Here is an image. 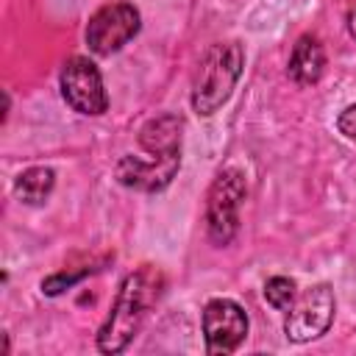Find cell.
I'll return each mask as SVG.
<instances>
[{
  "instance_id": "obj_1",
  "label": "cell",
  "mask_w": 356,
  "mask_h": 356,
  "mask_svg": "<svg viewBox=\"0 0 356 356\" xmlns=\"http://www.w3.org/2000/svg\"><path fill=\"white\" fill-rule=\"evenodd\" d=\"M161 289H164V275L153 264H142L139 270L128 273L120 284V292L114 298L106 323L97 331V350L108 356L122 353L139 334L150 309L159 303Z\"/></svg>"
},
{
  "instance_id": "obj_2",
  "label": "cell",
  "mask_w": 356,
  "mask_h": 356,
  "mask_svg": "<svg viewBox=\"0 0 356 356\" xmlns=\"http://www.w3.org/2000/svg\"><path fill=\"white\" fill-rule=\"evenodd\" d=\"M245 70V50L239 42H217L197 61L192 81V108L200 117H211L228 103Z\"/></svg>"
},
{
  "instance_id": "obj_3",
  "label": "cell",
  "mask_w": 356,
  "mask_h": 356,
  "mask_svg": "<svg viewBox=\"0 0 356 356\" xmlns=\"http://www.w3.org/2000/svg\"><path fill=\"white\" fill-rule=\"evenodd\" d=\"M248 195L245 172L236 167H225L214 175L206 195V234L217 248L231 245L239 234V209Z\"/></svg>"
},
{
  "instance_id": "obj_4",
  "label": "cell",
  "mask_w": 356,
  "mask_h": 356,
  "mask_svg": "<svg viewBox=\"0 0 356 356\" xmlns=\"http://www.w3.org/2000/svg\"><path fill=\"white\" fill-rule=\"evenodd\" d=\"M334 312H337V300H334V289L328 284H314V286L303 289L286 312V320H284L286 339L295 345L320 339L331 328Z\"/></svg>"
},
{
  "instance_id": "obj_5",
  "label": "cell",
  "mask_w": 356,
  "mask_h": 356,
  "mask_svg": "<svg viewBox=\"0 0 356 356\" xmlns=\"http://www.w3.org/2000/svg\"><path fill=\"white\" fill-rule=\"evenodd\" d=\"M139 28L142 17L134 3H106L86 22V44L95 56H111L120 47H125L139 33Z\"/></svg>"
},
{
  "instance_id": "obj_6",
  "label": "cell",
  "mask_w": 356,
  "mask_h": 356,
  "mask_svg": "<svg viewBox=\"0 0 356 356\" xmlns=\"http://www.w3.org/2000/svg\"><path fill=\"white\" fill-rule=\"evenodd\" d=\"M61 97L67 106L86 117H100L108 108V95L103 86V75L97 64L86 56H70L58 75Z\"/></svg>"
},
{
  "instance_id": "obj_7",
  "label": "cell",
  "mask_w": 356,
  "mask_h": 356,
  "mask_svg": "<svg viewBox=\"0 0 356 356\" xmlns=\"http://www.w3.org/2000/svg\"><path fill=\"white\" fill-rule=\"evenodd\" d=\"M203 339L209 356L234 353L248 337V314L231 298H211L203 306Z\"/></svg>"
},
{
  "instance_id": "obj_8",
  "label": "cell",
  "mask_w": 356,
  "mask_h": 356,
  "mask_svg": "<svg viewBox=\"0 0 356 356\" xmlns=\"http://www.w3.org/2000/svg\"><path fill=\"white\" fill-rule=\"evenodd\" d=\"M181 167V153L172 156H150V159H139V156H122L114 167V175L122 186L136 189V192H159L164 189L175 172Z\"/></svg>"
},
{
  "instance_id": "obj_9",
  "label": "cell",
  "mask_w": 356,
  "mask_h": 356,
  "mask_svg": "<svg viewBox=\"0 0 356 356\" xmlns=\"http://www.w3.org/2000/svg\"><path fill=\"white\" fill-rule=\"evenodd\" d=\"M286 72L298 86H314L323 78V72H325V47L314 33H303L295 42Z\"/></svg>"
},
{
  "instance_id": "obj_10",
  "label": "cell",
  "mask_w": 356,
  "mask_h": 356,
  "mask_svg": "<svg viewBox=\"0 0 356 356\" xmlns=\"http://www.w3.org/2000/svg\"><path fill=\"white\" fill-rule=\"evenodd\" d=\"M181 131H184V120L178 114H159L139 128L136 139L139 147L150 156H172L181 153Z\"/></svg>"
},
{
  "instance_id": "obj_11",
  "label": "cell",
  "mask_w": 356,
  "mask_h": 356,
  "mask_svg": "<svg viewBox=\"0 0 356 356\" xmlns=\"http://www.w3.org/2000/svg\"><path fill=\"white\" fill-rule=\"evenodd\" d=\"M53 186H56V172L50 167H28L25 172L17 175L14 195H17V200L36 206V203L47 200V195L53 192Z\"/></svg>"
},
{
  "instance_id": "obj_12",
  "label": "cell",
  "mask_w": 356,
  "mask_h": 356,
  "mask_svg": "<svg viewBox=\"0 0 356 356\" xmlns=\"http://www.w3.org/2000/svg\"><path fill=\"white\" fill-rule=\"evenodd\" d=\"M295 298H298V286H295L292 278H286V275H273V278L264 281V300H267L273 309L286 312V309L295 303Z\"/></svg>"
},
{
  "instance_id": "obj_13",
  "label": "cell",
  "mask_w": 356,
  "mask_h": 356,
  "mask_svg": "<svg viewBox=\"0 0 356 356\" xmlns=\"http://www.w3.org/2000/svg\"><path fill=\"white\" fill-rule=\"evenodd\" d=\"M337 131H339L342 136H348V139H356V103H350V106H345V108L339 111V117H337Z\"/></svg>"
},
{
  "instance_id": "obj_14",
  "label": "cell",
  "mask_w": 356,
  "mask_h": 356,
  "mask_svg": "<svg viewBox=\"0 0 356 356\" xmlns=\"http://www.w3.org/2000/svg\"><path fill=\"white\" fill-rule=\"evenodd\" d=\"M345 22H348V33L356 39V3L348 8V17H345Z\"/></svg>"
}]
</instances>
